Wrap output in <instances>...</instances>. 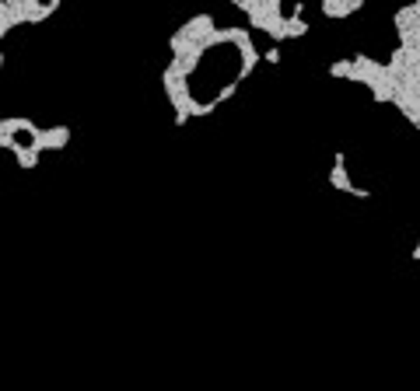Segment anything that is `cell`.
Segmentation results:
<instances>
[{
	"instance_id": "cell-1",
	"label": "cell",
	"mask_w": 420,
	"mask_h": 391,
	"mask_svg": "<svg viewBox=\"0 0 420 391\" xmlns=\"http://www.w3.org/2000/svg\"><path fill=\"white\" fill-rule=\"evenodd\" d=\"M64 140H67V130H39L28 119H4L0 123V147L15 150L25 168H32L42 150L64 147Z\"/></svg>"
}]
</instances>
